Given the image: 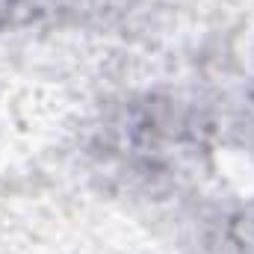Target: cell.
<instances>
[{
  "instance_id": "obj_1",
  "label": "cell",
  "mask_w": 254,
  "mask_h": 254,
  "mask_svg": "<svg viewBox=\"0 0 254 254\" xmlns=\"http://www.w3.org/2000/svg\"><path fill=\"white\" fill-rule=\"evenodd\" d=\"M246 254H254V219H252V225H249V237H246Z\"/></svg>"
}]
</instances>
